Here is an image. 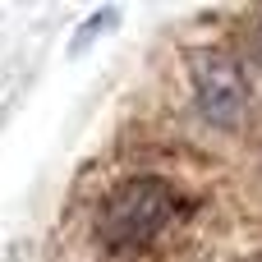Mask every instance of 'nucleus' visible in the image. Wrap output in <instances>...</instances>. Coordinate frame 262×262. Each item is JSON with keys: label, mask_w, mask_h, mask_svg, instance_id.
I'll use <instances>...</instances> for the list:
<instances>
[{"label": "nucleus", "mask_w": 262, "mask_h": 262, "mask_svg": "<svg viewBox=\"0 0 262 262\" xmlns=\"http://www.w3.org/2000/svg\"><path fill=\"white\" fill-rule=\"evenodd\" d=\"M258 51H262V23H258Z\"/></svg>", "instance_id": "3"}, {"label": "nucleus", "mask_w": 262, "mask_h": 262, "mask_svg": "<svg viewBox=\"0 0 262 262\" xmlns=\"http://www.w3.org/2000/svg\"><path fill=\"white\" fill-rule=\"evenodd\" d=\"M180 212H184V193L170 180L143 175V180L120 184L101 203V212H97V239L111 253H138L152 239H161Z\"/></svg>", "instance_id": "1"}, {"label": "nucleus", "mask_w": 262, "mask_h": 262, "mask_svg": "<svg viewBox=\"0 0 262 262\" xmlns=\"http://www.w3.org/2000/svg\"><path fill=\"white\" fill-rule=\"evenodd\" d=\"M189 83H193V97H198V111L207 124L216 129H235L244 120V106H249V83L235 64V55L216 51V46H203L189 55Z\"/></svg>", "instance_id": "2"}]
</instances>
